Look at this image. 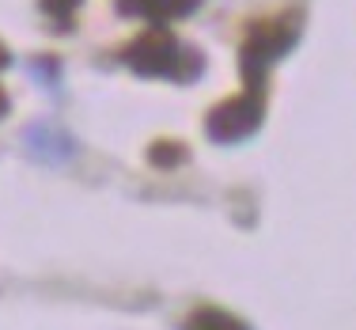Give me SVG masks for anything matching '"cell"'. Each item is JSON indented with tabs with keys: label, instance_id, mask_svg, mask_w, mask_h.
Instances as JSON below:
<instances>
[{
	"label": "cell",
	"instance_id": "cell-1",
	"mask_svg": "<svg viewBox=\"0 0 356 330\" xmlns=\"http://www.w3.org/2000/svg\"><path fill=\"white\" fill-rule=\"evenodd\" d=\"M261 122V95L258 91H247V95L232 99V103H220L213 114H209V137L227 145V141H243L258 129Z\"/></svg>",
	"mask_w": 356,
	"mask_h": 330
},
{
	"label": "cell",
	"instance_id": "cell-2",
	"mask_svg": "<svg viewBox=\"0 0 356 330\" xmlns=\"http://www.w3.org/2000/svg\"><path fill=\"white\" fill-rule=\"evenodd\" d=\"M292 42V35H288L284 27H269V31H258L250 42H247V49H243V69H247V76L254 72V69H266L269 61H273L277 54Z\"/></svg>",
	"mask_w": 356,
	"mask_h": 330
},
{
	"label": "cell",
	"instance_id": "cell-3",
	"mask_svg": "<svg viewBox=\"0 0 356 330\" xmlns=\"http://www.w3.org/2000/svg\"><path fill=\"white\" fill-rule=\"evenodd\" d=\"M27 145H31V152H35L38 159H54V164H61V159L72 156V141L65 137L57 125H49V122L27 129Z\"/></svg>",
	"mask_w": 356,
	"mask_h": 330
},
{
	"label": "cell",
	"instance_id": "cell-4",
	"mask_svg": "<svg viewBox=\"0 0 356 330\" xmlns=\"http://www.w3.org/2000/svg\"><path fill=\"white\" fill-rule=\"evenodd\" d=\"M186 330H247L239 319H232L227 311H216V308H201L197 315H190Z\"/></svg>",
	"mask_w": 356,
	"mask_h": 330
},
{
	"label": "cell",
	"instance_id": "cell-5",
	"mask_svg": "<svg viewBox=\"0 0 356 330\" xmlns=\"http://www.w3.org/2000/svg\"><path fill=\"white\" fill-rule=\"evenodd\" d=\"M0 110H4V99H0Z\"/></svg>",
	"mask_w": 356,
	"mask_h": 330
}]
</instances>
